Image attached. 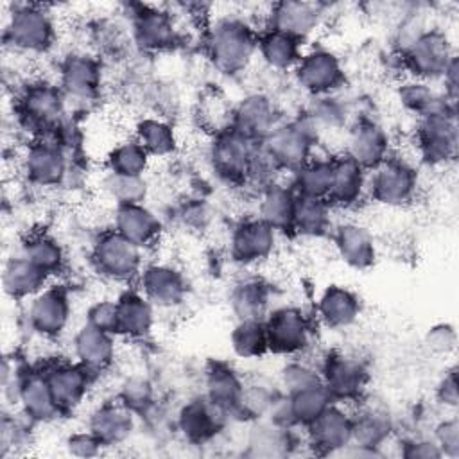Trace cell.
I'll use <instances>...</instances> for the list:
<instances>
[{
  "mask_svg": "<svg viewBox=\"0 0 459 459\" xmlns=\"http://www.w3.org/2000/svg\"><path fill=\"white\" fill-rule=\"evenodd\" d=\"M332 179V156L321 158L312 156L299 169L290 174L289 185L296 192V195L326 199Z\"/></svg>",
  "mask_w": 459,
  "mask_h": 459,
  "instance_id": "cell-43",
  "label": "cell"
},
{
  "mask_svg": "<svg viewBox=\"0 0 459 459\" xmlns=\"http://www.w3.org/2000/svg\"><path fill=\"white\" fill-rule=\"evenodd\" d=\"M303 115L317 129L319 136L325 131H339L342 127L348 129L350 122L353 120L350 104L342 100L339 93L310 97V102L305 108Z\"/></svg>",
  "mask_w": 459,
  "mask_h": 459,
  "instance_id": "cell-42",
  "label": "cell"
},
{
  "mask_svg": "<svg viewBox=\"0 0 459 459\" xmlns=\"http://www.w3.org/2000/svg\"><path fill=\"white\" fill-rule=\"evenodd\" d=\"M283 120L276 102L262 91L247 93L231 109L228 126L247 136L249 140L262 143L264 138Z\"/></svg>",
  "mask_w": 459,
  "mask_h": 459,
  "instance_id": "cell-20",
  "label": "cell"
},
{
  "mask_svg": "<svg viewBox=\"0 0 459 459\" xmlns=\"http://www.w3.org/2000/svg\"><path fill=\"white\" fill-rule=\"evenodd\" d=\"M127 9L129 36L140 52L158 54L178 43L179 30L172 11L149 4H133Z\"/></svg>",
  "mask_w": 459,
  "mask_h": 459,
  "instance_id": "cell-13",
  "label": "cell"
},
{
  "mask_svg": "<svg viewBox=\"0 0 459 459\" xmlns=\"http://www.w3.org/2000/svg\"><path fill=\"white\" fill-rule=\"evenodd\" d=\"M355 405V411L350 412L351 443L380 450L394 432L393 416L382 403L368 402L366 396Z\"/></svg>",
  "mask_w": 459,
  "mask_h": 459,
  "instance_id": "cell-29",
  "label": "cell"
},
{
  "mask_svg": "<svg viewBox=\"0 0 459 459\" xmlns=\"http://www.w3.org/2000/svg\"><path fill=\"white\" fill-rule=\"evenodd\" d=\"M118 400L124 402L134 414L147 412L154 405L152 387L143 378H129L120 389Z\"/></svg>",
  "mask_w": 459,
  "mask_h": 459,
  "instance_id": "cell-52",
  "label": "cell"
},
{
  "mask_svg": "<svg viewBox=\"0 0 459 459\" xmlns=\"http://www.w3.org/2000/svg\"><path fill=\"white\" fill-rule=\"evenodd\" d=\"M230 414L204 394L188 400L178 412V429L194 445L213 439L228 423Z\"/></svg>",
  "mask_w": 459,
  "mask_h": 459,
  "instance_id": "cell-26",
  "label": "cell"
},
{
  "mask_svg": "<svg viewBox=\"0 0 459 459\" xmlns=\"http://www.w3.org/2000/svg\"><path fill=\"white\" fill-rule=\"evenodd\" d=\"M319 142L317 129L299 113L290 120H281L260 143L280 174H292L316 154Z\"/></svg>",
  "mask_w": 459,
  "mask_h": 459,
  "instance_id": "cell-4",
  "label": "cell"
},
{
  "mask_svg": "<svg viewBox=\"0 0 459 459\" xmlns=\"http://www.w3.org/2000/svg\"><path fill=\"white\" fill-rule=\"evenodd\" d=\"M398 56L407 77L427 82L441 81L448 65L457 57L448 34L437 27L425 30Z\"/></svg>",
  "mask_w": 459,
  "mask_h": 459,
  "instance_id": "cell-10",
  "label": "cell"
},
{
  "mask_svg": "<svg viewBox=\"0 0 459 459\" xmlns=\"http://www.w3.org/2000/svg\"><path fill=\"white\" fill-rule=\"evenodd\" d=\"M396 100L407 113L414 115L416 118H421L445 108H457V104L448 100L445 93L434 86V82L411 77H407L396 86Z\"/></svg>",
  "mask_w": 459,
  "mask_h": 459,
  "instance_id": "cell-39",
  "label": "cell"
},
{
  "mask_svg": "<svg viewBox=\"0 0 459 459\" xmlns=\"http://www.w3.org/2000/svg\"><path fill=\"white\" fill-rule=\"evenodd\" d=\"M75 360L95 377L108 371L117 357V335L82 323L72 337Z\"/></svg>",
  "mask_w": 459,
  "mask_h": 459,
  "instance_id": "cell-27",
  "label": "cell"
},
{
  "mask_svg": "<svg viewBox=\"0 0 459 459\" xmlns=\"http://www.w3.org/2000/svg\"><path fill=\"white\" fill-rule=\"evenodd\" d=\"M84 323L106 330L109 333L115 335V328H117V299H109V298H102L93 301L88 308H86V317Z\"/></svg>",
  "mask_w": 459,
  "mask_h": 459,
  "instance_id": "cell-54",
  "label": "cell"
},
{
  "mask_svg": "<svg viewBox=\"0 0 459 459\" xmlns=\"http://www.w3.org/2000/svg\"><path fill=\"white\" fill-rule=\"evenodd\" d=\"M292 74L296 84L308 97L339 93L346 84V72L339 56L321 47L303 52Z\"/></svg>",
  "mask_w": 459,
  "mask_h": 459,
  "instance_id": "cell-15",
  "label": "cell"
},
{
  "mask_svg": "<svg viewBox=\"0 0 459 459\" xmlns=\"http://www.w3.org/2000/svg\"><path fill=\"white\" fill-rule=\"evenodd\" d=\"M321 382L335 403H357L366 396L369 369L357 355L328 351L319 366Z\"/></svg>",
  "mask_w": 459,
  "mask_h": 459,
  "instance_id": "cell-14",
  "label": "cell"
},
{
  "mask_svg": "<svg viewBox=\"0 0 459 459\" xmlns=\"http://www.w3.org/2000/svg\"><path fill=\"white\" fill-rule=\"evenodd\" d=\"M292 430L294 429L278 425L269 418H264V421L256 420L249 432L247 446L256 455H287L296 445Z\"/></svg>",
  "mask_w": 459,
  "mask_h": 459,
  "instance_id": "cell-45",
  "label": "cell"
},
{
  "mask_svg": "<svg viewBox=\"0 0 459 459\" xmlns=\"http://www.w3.org/2000/svg\"><path fill=\"white\" fill-rule=\"evenodd\" d=\"M104 66L97 54L86 50L68 52L57 66V84L63 90L68 106L86 108L93 104L102 91Z\"/></svg>",
  "mask_w": 459,
  "mask_h": 459,
  "instance_id": "cell-9",
  "label": "cell"
},
{
  "mask_svg": "<svg viewBox=\"0 0 459 459\" xmlns=\"http://www.w3.org/2000/svg\"><path fill=\"white\" fill-rule=\"evenodd\" d=\"M230 346L233 353L244 360L262 359L269 353V342L264 321L244 319L237 321L230 333Z\"/></svg>",
  "mask_w": 459,
  "mask_h": 459,
  "instance_id": "cell-48",
  "label": "cell"
},
{
  "mask_svg": "<svg viewBox=\"0 0 459 459\" xmlns=\"http://www.w3.org/2000/svg\"><path fill=\"white\" fill-rule=\"evenodd\" d=\"M138 290L156 307L172 310L186 301L188 281L172 264H147L138 276Z\"/></svg>",
  "mask_w": 459,
  "mask_h": 459,
  "instance_id": "cell-22",
  "label": "cell"
},
{
  "mask_svg": "<svg viewBox=\"0 0 459 459\" xmlns=\"http://www.w3.org/2000/svg\"><path fill=\"white\" fill-rule=\"evenodd\" d=\"M425 348L437 357H448L457 346V332L452 323L432 325L423 337Z\"/></svg>",
  "mask_w": 459,
  "mask_h": 459,
  "instance_id": "cell-53",
  "label": "cell"
},
{
  "mask_svg": "<svg viewBox=\"0 0 459 459\" xmlns=\"http://www.w3.org/2000/svg\"><path fill=\"white\" fill-rule=\"evenodd\" d=\"M258 30L240 14H222L206 25L204 52L210 65L233 77L247 70L256 56Z\"/></svg>",
  "mask_w": 459,
  "mask_h": 459,
  "instance_id": "cell-1",
  "label": "cell"
},
{
  "mask_svg": "<svg viewBox=\"0 0 459 459\" xmlns=\"http://www.w3.org/2000/svg\"><path fill=\"white\" fill-rule=\"evenodd\" d=\"M151 156L143 145L134 138L117 142L106 154L104 170L126 176H145L151 165Z\"/></svg>",
  "mask_w": 459,
  "mask_h": 459,
  "instance_id": "cell-46",
  "label": "cell"
},
{
  "mask_svg": "<svg viewBox=\"0 0 459 459\" xmlns=\"http://www.w3.org/2000/svg\"><path fill=\"white\" fill-rule=\"evenodd\" d=\"M228 303L237 321H244V319L264 321V317L269 314V305H271L269 285L264 280L255 276L242 278L231 287Z\"/></svg>",
  "mask_w": 459,
  "mask_h": 459,
  "instance_id": "cell-38",
  "label": "cell"
},
{
  "mask_svg": "<svg viewBox=\"0 0 459 459\" xmlns=\"http://www.w3.org/2000/svg\"><path fill=\"white\" fill-rule=\"evenodd\" d=\"M256 54L264 65L276 72H292L303 56V41L264 27L258 30V47Z\"/></svg>",
  "mask_w": 459,
  "mask_h": 459,
  "instance_id": "cell-37",
  "label": "cell"
},
{
  "mask_svg": "<svg viewBox=\"0 0 459 459\" xmlns=\"http://www.w3.org/2000/svg\"><path fill=\"white\" fill-rule=\"evenodd\" d=\"M48 280L50 276H47L22 253L7 258L2 269L4 292L14 301L30 299L48 285Z\"/></svg>",
  "mask_w": 459,
  "mask_h": 459,
  "instance_id": "cell-35",
  "label": "cell"
},
{
  "mask_svg": "<svg viewBox=\"0 0 459 459\" xmlns=\"http://www.w3.org/2000/svg\"><path fill=\"white\" fill-rule=\"evenodd\" d=\"M258 145L231 126L221 127L213 133L208 147L212 172L226 185L246 186Z\"/></svg>",
  "mask_w": 459,
  "mask_h": 459,
  "instance_id": "cell-6",
  "label": "cell"
},
{
  "mask_svg": "<svg viewBox=\"0 0 459 459\" xmlns=\"http://www.w3.org/2000/svg\"><path fill=\"white\" fill-rule=\"evenodd\" d=\"M20 253L39 267L47 276H56L65 269L66 253L61 242L48 233L29 235L20 247Z\"/></svg>",
  "mask_w": 459,
  "mask_h": 459,
  "instance_id": "cell-44",
  "label": "cell"
},
{
  "mask_svg": "<svg viewBox=\"0 0 459 459\" xmlns=\"http://www.w3.org/2000/svg\"><path fill=\"white\" fill-rule=\"evenodd\" d=\"M339 258L355 271H368L378 258L373 233L357 221H341L330 231Z\"/></svg>",
  "mask_w": 459,
  "mask_h": 459,
  "instance_id": "cell-25",
  "label": "cell"
},
{
  "mask_svg": "<svg viewBox=\"0 0 459 459\" xmlns=\"http://www.w3.org/2000/svg\"><path fill=\"white\" fill-rule=\"evenodd\" d=\"M414 145L421 163L429 167H446L457 156L459 129L457 108H445L418 118Z\"/></svg>",
  "mask_w": 459,
  "mask_h": 459,
  "instance_id": "cell-7",
  "label": "cell"
},
{
  "mask_svg": "<svg viewBox=\"0 0 459 459\" xmlns=\"http://www.w3.org/2000/svg\"><path fill=\"white\" fill-rule=\"evenodd\" d=\"M70 167L72 152L52 136L30 140L20 156V170L25 181L38 188L63 186Z\"/></svg>",
  "mask_w": 459,
  "mask_h": 459,
  "instance_id": "cell-11",
  "label": "cell"
},
{
  "mask_svg": "<svg viewBox=\"0 0 459 459\" xmlns=\"http://www.w3.org/2000/svg\"><path fill=\"white\" fill-rule=\"evenodd\" d=\"M72 319L70 292L65 285H47L29 299L27 323L41 339L54 341L65 333Z\"/></svg>",
  "mask_w": 459,
  "mask_h": 459,
  "instance_id": "cell-16",
  "label": "cell"
},
{
  "mask_svg": "<svg viewBox=\"0 0 459 459\" xmlns=\"http://www.w3.org/2000/svg\"><path fill=\"white\" fill-rule=\"evenodd\" d=\"M436 400L445 409H455L459 403V393H457V369L455 366L448 368L443 377L439 378L436 385Z\"/></svg>",
  "mask_w": 459,
  "mask_h": 459,
  "instance_id": "cell-58",
  "label": "cell"
},
{
  "mask_svg": "<svg viewBox=\"0 0 459 459\" xmlns=\"http://www.w3.org/2000/svg\"><path fill=\"white\" fill-rule=\"evenodd\" d=\"M289 412L292 418L294 427H307L310 425L325 409L335 403L323 384L298 391L294 394H285Z\"/></svg>",
  "mask_w": 459,
  "mask_h": 459,
  "instance_id": "cell-49",
  "label": "cell"
},
{
  "mask_svg": "<svg viewBox=\"0 0 459 459\" xmlns=\"http://www.w3.org/2000/svg\"><path fill=\"white\" fill-rule=\"evenodd\" d=\"M134 412L118 398L99 403L88 416V430L108 446L124 445L134 430Z\"/></svg>",
  "mask_w": 459,
  "mask_h": 459,
  "instance_id": "cell-28",
  "label": "cell"
},
{
  "mask_svg": "<svg viewBox=\"0 0 459 459\" xmlns=\"http://www.w3.org/2000/svg\"><path fill=\"white\" fill-rule=\"evenodd\" d=\"M420 172L412 161L389 154L368 172V197L387 208H405L416 201Z\"/></svg>",
  "mask_w": 459,
  "mask_h": 459,
  "instance_id": "cell-5",
  "label": "cell"
},
{
  "mask_svg": "<svg viewBox=\"0 0 459 459\" xmlns=\"http://www.w3.org/2000/svg\"><path fill=\"white\" fill-rule=\"evenodd\" d=\"M246 380L226 362H210L204 371V396L230 414L240 418Z\"/></svg>",
  "mask_w": 459,
  "mask_h": 459,
  "instance_id": "cell-33",
  "label": "cell"
},
{
  "mask_svg": "<svg viewBox=\"0 0 459 459\" xmlns=\"http://www.w3.org/2000/svg\"><path fill=\"white\" fill-rule=\"evenodd\" d=\"M362 312L357 292L344 285L332 283L323 289L316 301L317 321L328 330H344L353 326Z\"/></svg>",
  "mask_w": 459,
  "mask_h": 459,
  "instance_id": "cell-30",
  "label": "cell"
},
{
  "mask_svg": "<svg viewBox=\"0 0 459 459\" xmlns=\"http://www.w3.org/2000/svg\"><path fill=\"white\" fill-rule=\"evenodd\" d=\"M307 446L317 455H337L351 443V416L341 403H332L305 427Z\"/></svg>",
  "mask_w": 459,
  "mask_h": 459,
  "instance_id": "cell-23",
  "label": "cell"
},
{
  "mask_svg": "<svg viewBox=\"0 0 459 459\" xmlns=\"http://www.w3.org/2000/svg\"><path fill=\"white\" fill-rule=\"evenodd\" d=\"M429 29H430V25L425 20V13H421L418 9L407 11L400 18V22L394 29V34H393V45H394L396 52L402 54L412 41H416Z\"/></svg>",
  "mask_w": 459,
  "mask_h": 459,
  "instance_id": "cell-51",
  "label": "cell"
},
{
  "mask_svg": "<svg viewBox=\"0 0 459 459\" xmlns=\"http://www.w3.org/2000/svg\"><path fill=\"white\" fill-rule=\"evenodd\" d=\"M332 212L333 208L326 199L298 195L292 219V235L303 238H321L330 235L333 228Z\"/></svg>",
  "mask_w": 459,
  "mask_h": 459,
  "instance_id": "cell-40",
  "label": "cell"
},
{
  "mask_svg": "<svg viewBox=\"0 0 459 459\" xmlns=\"http://www.w3.org/2000/svg\"><path fill=\"white\" fill-rule=\"evenodd\" d=\"M400 454L407 459H439V457H443L434 437H411L402 443Z\"/></svg>",
  "mask_w": 459,
  "mask_h": 459,
  "instance_id": "cell-57",
  "label": "cell"
},
{
  "mask_svg": "<svg viewBox=\"0 0 459 459\" xmlns=\"http://www.w3.org/2000/svg\"><path fill=\"white\" fill-rule=\"evenodd\" d=\"M364 197H368V170L344 151L332 156V179L326 195L328 204L333 210H350Z\"/></svg>",
  "mask_w": 459,
  "mask_h": 459,
  "instance_id": "cell-24",
  "label": "cell"
},
{
  "mask_svg": "<svg viewBox=\"0 0 459 459\" xmlns=\"http://www.w3.org/2000/svg\"><path fill=\"white\" fill-rule=\"evenodd\" d=\"M296 192L289 183L274 181L258 192V215L278 233L292 235Z\"/></svg>",
  "mask_w": 459,
  "mask_h": 459,
  "instance_id": "cell-36",
  "label": "cell"
},
{
  "mask_svg": "<svg viewBox=\"0 0 459 459\" xmlns=\"http://www.w3.org/2000/svg\"><path fill=\"white\" fill-rule=\"evenodd\" d=\"M57 39L52 11L41 4H16L4 25V41L20 54H45Z\"/></svg>",
  "mask_w": 459,
  "mask_h": 459,
  "instance_id": "cell-3",
  "label": "cell"
},
{
  "mask_svg": "<svg viewBox=\"0 0 459 459\" xmlns=\"http://www.w3.org/2000/svg\"><path fill=\"white\" fill-rule=\"evenodd\" d=\"M16 405L20 407V414L30 420L34 425L50 423L63 416L39 368L25 369Z\"/></svg>",
  "mask_w": 459,
  "mask_h": 459,
  "instance_id": "cell-31",
  "label": "cell"
},
{
  "mask_svg": "<svg viewBox=\"0 0 459 459\" xmlns=\"http://www.w3.org/2000/svg\"><path fill=\"white\" fill-rule=\"evenodd\" d=\"M344 152L369 172L393 154L389 133L369 115L353 117L346 129Z\"/></svg>",
  "mask_w": 459,
  "mask_h": 459,
  "instance_id": "cell-18",
  "label": "cell"
},
{
  "mask_svg": "<svg viewBox=\"0 0 459 459\" xmlns=\"http://www.w3.org/2000/svg\"><path fill=\"white\" fill-rule=\"evenodd\" d=\"M14 118L30 140L50 138L66 122L68 100L57 82L32 79L14 95Z\"/></svg>",
  "mask_w": 459,
  "mask_h": 459,
  "instance_id": "cell-2",
  "label": "cell"
},
{
  "mask_svg": "<svg viewBox=\"0 0 459 459\" xmlns=\"http://www.w3.org/2000/svg\"><path fill=\"white\" fill-rule=\"evenodd\" d=\"M264 326L269 342V353L281 357H299L314 341L312 319L294 305H285L269 310L264 317Z\"/></svg>",
  "mask_w": 459,
  "mask_h": 459,
  "instance_id": "cell-12",
  "label": "cell"
},
{
  "mask_svg": "<svg viewBox=\"0 0 459 459\" xmlns=\"http://www.w3.org/2000/svg\"><path fill=\"white\" fill-rule=\"evenodd\" d=\"M99 186L100 194L115 206L145 203L149 195V183L145 176H126L104 170Z\"/></svg>",
  "mask_w": 459,
  "mask_h": 459,
  "instance_id": "cell-47",
  "label": "cell"
},
{
  "mask_svg": "<svg viewBox=\"0 0 459 459\" xmlns=\"http://www.w3.org/2000/svg\"><path fill=\"white\" fill-rule=\"evenodd\" d=\"M133 136L143 145L151 158H169L179 145L176 127L160 115L142 117L134 124Z\"/></svg>",
  "mask_w": 459,
  "mask_h": 459,
  "instance_id": "cell-41",
  "label": "cell"
},
{
  "mask_svg": "<svg viewBox=\"0 0 459 459\" xmlns=\"http://www.w3.org/2000/svg\"><path fill=\"white\" fill-rule=\"evenodd\" d=\"M325 22V5L319 2L283 0L269 5L265 13V25L269 29L285 32L299 41L314 36Z\"/></svg>",
  "mask_w": 459,
  "mask_h": 459,
  "instance_id": "cell-21",
  "label": "cell"
},
{
  "mask_svg": "<svg viewBox=\"0 0 459 459\" xmlns=\"http://www.w3.org/2000/svg\"><path fill=\"white\" fill-rule=\"evenodd\" d=\"M111 230L143 249L160 238L161 221L145 203L124 204L115 206Z\"/></svg>",
  "mask_w": 459,
  "mask_h": 459,
  "instance_id": "cell-34",
  "label": "cell"
},
{
  "mask_svg": "<svg viewBox=\"0 0 459 459\" xmlns=\"http://www.w3.org/2000/svg\"><path fill=\"white\" fill-rule=\"evenodd\" d=\"M319 384H323L319 368L296 357L285 362L280 371V387L285 394H294L298 391H303Z\"/></svg>",
  "mask_w": 459,
  "mask_h": 459,
  "instance_id": "cell-50",
  "label": "cell"
},
{
  "mask_svg": "<svg viewBox=\"0 0 459 459\" xmlns=\"http://www.w3.org/2000/svg\"><path fill=\"white\" fill-rule=\"evenodd\" d=\"M65 448L74 457H95L102 452L104 445L88 430L72 432L65 439Z\"/></svg>",
  "mask_w": 459,
  "mask_h": 459,
  "instance_id": "cell-56",
  "label": "cell"
},
{
  "mask_svg": "<svg viewBox=\"0 0 459 459\" xmlns=\"http://www.w3.org/2000/svg\"><path fill=\"white\" fill-rule=\"evenodd\" d=\"M90 258L93 269L102 278L124 285L138 281V276L145 267L143 249L115 230H108L95 238Z\"/></svg>",
  "mask_w": 459,
  "mask_h": 459,
  "instance_id": "cell-8",
  "label": "cell"
},
{
  "mask_svg": "<svg viewBox=\"0 0 459 459\" xmlns=\"http://www.w3.org/2000/svg\"><path fill=\"white\" fill-rule=\"evenodd\" d=\"M434 441L437 443L443 457H459V421L455 416L441 420L434 427Z\"/></svg>",
  "mask_w": 459,
  "mask_h": 459,
  "instance_id": "cell-55",
  "label": "cell"
},
{
  "mask_svg": "<svg viewBox=\"0 0 459 459\" xmlns=\"http://www.w3.org/2000/svg\"><path fill=\"white\" fill-rule=\"evenodd\" d=\"M278 235L280 233L260 217L244 219L231 231L230 258L242 267L258 265L273 256Z\"/></svg>",
  "mask_w": 459,
  "mask_h": 459,
  "instance_id": "cell-19",
  "label": "cell"
},
{
  "mask_svg": "<svg viewBox=\"0 0 459 459\" xmlns=\"http://www.w3.org/2000/svg\"><path fill=\"white\" fill-rule=\"evenodd\" d=\"M154 310L156 307L138 289H126L117 298L115 335L131 341L145 339L154 328Z\"/></svg>",
  "mask_w": 459,
  "mask_h": 459,
  "instance_id": "cell-32",
  "label": "cell"
},
{
  "mask_svg": "<svg viewBox=\"0 0 459 459\" xmlns=\"http://www.w3.org/2000/svg\"><path fill=\"white\" fill-rule=\"evenodd\" d=\"M43 373L63 416L74 412L86 400L95 375L77 360L52 359L38 366Z\"/></svg>",
  "mask_w": 459,
  "mask_h": 459,
  "instance_id": "cell-17",
  "label": "cell"
}]
</instances>
